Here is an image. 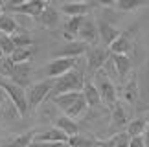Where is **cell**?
<instances>
[{"mask_svg":"<svg viewBox=\"0 0 149 147\" xmlns=\"http://www.w3.org/2000/svg\"><path fill=\"white\" fill-rule=\"evenodd\" d=\"M52 103H55L57 109L63 110V114L68 116V118H79L87 112V99L83 96V90L79 92H65V94H59V96H54L52 98Z\"/></svg>","mask_w":149,"mask_h":147,"instance_id":"obj_1","label":"cell"},{"mask_svg":"<svg viewBox=\"0 0 149 147\" xmlns=\"http://www.w3.org/2000/svg\"><path fill=\"white\" fill-rule=\"evenodd\" d=\"M85 74L77 68V66H74L72 70H68L66 74H63L61 77L55 79L54 83V88H52L50 96L54 98V96H59V94H65V92H79V90H83V85H85Z\"/></svg>","mask_w":149,"mask_h":147,"instance_id":"obj_2","label":"cell"},{"mask_svg":"<svg viewBox=\"0 0 149 147\" xmlns=\"http://www.w3.org/2000/svg\"><path fill=\"white\" fill-rule=\"evenodd\" d=\"M0 88L6 92V96L9 98L11 105L15 107V110L19 112V116L24 118L28 114V110H30V107H28V98H26V90L24 87H20V85H17L15 81H11L9 77H4L0 76Z\"/></svg>","mask_w":149,"mask_h":147,"instance_id":"obj_3","label":"cell"},{"mask_svg":"<svg viewBox=\"0 0 149 147\" xmlns=\"http://www.w3.org/2000/svg\"><path fill=\"white\" fill-rule=\"evenodd\" d=\"M94 76V85L98 87V92H100V98H101V103L107 107V109H111V107L118 101V90H116V85L112 83V79L109 77V74L105 72V66L100 68Z\"/></svg>","mask_w":149,"mask_h":147,"instance_id":"obj_4","label":"cell"},{"mask_svg":"<svg viewBox=\"0 0 149 147\" xmlns=\"http://www.w3.org/2000/svg\"><path fill=\"white\" fill-rule=\"evenodd\" d=\"M54 83H55V79H42V81H37V83H33L28 87L26 90V98H28V107H30L31 110H37L39 107L42 105V101L50 96L52 92V88H54Z\"/></svg>","mask_w":149,"mask_h":147,"instance_id":"obj_5","label":"cell"},{"mask_svg":"<svg viewBox=\"0 0 149 147\" xmlns=\"http://www.w3.org/2000/svg\"><path fill=\"white\" fill-rule=\"evenodd\" d=\"M85 57H87V70L92 76V74H96L100 68H103L107 64V61L111 59V52H109V48H101L94 44V46H88Z\"/></svg>","mask_w":149,"mask_h":147,"instance_id":"obj_6","label":"cell"},{"mask_svg":"<svg viewBox=\"0 0 149 147\" xmlns=\"http://www.w3.org/2000/svg\"><path fill=\"white\" fill-rule=\"evenodd\" d=\"M134 37H136V26H131L129 30L120 31V35L112 41V44L109 46L111 53H131L134 50Z\"/></svg>","mask_w":149,"mask_h":147,"instance_id":"obj_7","label":"cell"},{"mask_svg":"<svg viewBox=\"0 0 149 147\" xmlns=\"http://www.w3.org/2000/svg\"><path fill=\"white\" fill-rule=\"evenodd\" d=\"M77 59L79 57H55L52 63L46 64L44 68V74L50 79H57L61 77L63 74H66L68 70H72L74 66H77Z\"/></svg>","mask_w":149,"mask_h":147,"instance_id":"obj_8","label":"cell"},{"mask_svg":"<svg viewBox=\"0 0 149 147\" xmlns=\"http://www.w3.org/2000/svg\"><path fill=\"white\" fill-rule=\"evenodd\" d=\"M90 44L87 42H83V41H66L65 42V46H63L59 52L55 53V57H81V55L87 53V50H88Z\"/></svg>","mask_w":149,"mask_h":147,"instance_id":"obj_9","label":"cell"},{"mask_svg":"<svg viewBox=\"0 0 149 147\" xmlns=\"http://www.w3.org/2000/svg\"><path fill=\"white\" fill-rule=\"evenodd\" d=\"M48 6L46 0H28V2L17 6V8H11V11L15 13H20V15H26V17H31V19L37 20V17L42 13V9Z\"/></svg>","mask_w":149,"mask_h":147,"instance_id":"obj_10","label":"cell"},{"mask_svg":"<svg viewBox=\"0 0 149 147\" xmlns=\"http://www.w3.org/2000/svg\"><path fill=\"white\" fill-rule=\"evenodd\" d=\"M77 37H79V41H83V42L90 44V46H94L96 41H98V37H100L98 35V26H96V22L92 19H87V17H85L83 24H81V28H79Z\"/></svg>","mask_w":149,"mask_h":147,"instance_id":"obj_11","label":"cell"},{"mask_svg":"<svg viewBox=\"0 0 149 147\" xmlns=\"http://www.w3.org/2000/svg\"><path fill=\"white\" fill-rule=\"evenodd\" d=\"M111 59H112V64L116 68L118 77L125 81L127 79V74H131V68H133V61H131V55L127 53H111Z\"/></svg>","mask_w":149,"mask_h":147,"instance_id":"obj_12","label":"cell"},{"mask_svg":"<svg viewBox=\"0 0 149 147\" xmlns=\"http://www.w3.org/2000/svg\"><path fill=\"white\" fill-rule=\"evenodd\" d=\"M96 26H98V35H100V41L105 44V46L109 48L112 44V41L120 35V30L116 26H112L111 22H107V20H103L100 19L98 22H96Z\"/></svg>","mask_w":149,"mask_h":147,"instance_id":"obj_13","label":"cell"},{"mask_svg":"<svg viewBox=\"0 0 149 147\" xmlns=\"http://www.w3.org/2000/svg\"><path fill=\"white\" fill-rule=\"evenodd\" d=\"M85 20L83 15H76V17H66L65 20V30H63V39L65 41H74L79 33V28H81Z\"/></svg>","mask_w":149,"mask_h":147,"instance_id":"obj_14","label":"cell"},{"mask_svg":"<svg viewBox=\"0 0 149 147\" xmlns=\"http://www.w3.org/2000/svg\"><path fill=\"white\" fill-rule=\"evenodd\" d=\"M127 112H125V107L122 101H116L112 107H111V127L114 129H122V127H127Z\"/></svg>","mask_w":149,"mask_h":147,"instance_id":"obj_15","label":"cell"},{"mask_svg":"<svg viewBox=\"0 0 149 147\" xmlns=\"http://www.w3.org/2000/svg\"><path fill=\"white\" fill-rule=\"evenodd\" d=\"M30 76H31V64L30 63H19V64H15L13 74L9 76V79L15 81L17 85H20V87H26L30 83Z\"/></svg>","mask_w":149,"mask_h":147,"instance_id":"obj_16","label":"cell"},{"mask_svg":"<svg viewBox=\"0 0 149 147\" xmlns=\"http://www.w3.org/2000/svg\"><path fill=\"white\" fill-rule=\"evenodd\" d=\"M83 96L87 99V105L88 107H98L103 105L101 103V98H100V92H98V87L94 85L92 79H85V85H83Z\"/></svg>","mask_w":149,"mask_h":147,"instance_id":"obj_17","label":"cell"},{"mask_svg":"<svg viewBox=\"0 0 149 147\" xmlns=\"http://www.w3.org/2000/svg\"><path fill=\"white\" fill-rule=\"evenodd\" d=\"M138 94H140V90H138V79H136V76L133 74L131 79L123 85V90H122L123 101L127 105H133V103H136V99H138Z\"/></svg>","mask_w":149,"mask_h":147,"instance_id":"obj_18","label":"cell"},{"mask_svg":"<svg viewBox=\"0 0 149 147\" xmlns=\"http://www.w3.org/2000/svg\"><path fill=\"white\" fill-rule=\"evenodd\" d=\"M37 22L44 28H48V30H52V28L57 26V22H59V11H57L55 8H52V6L48 4L46 8L42 9V13L37 17Z\"/></svg>","mask_w":149,"mask_h":147,"instance_id":"obj_19","label":"cell"},{"mask_svg":"<svg viewBox=\"0 0 149 147\" xmlns=\"http://www.w3.org/2000/svg\"><path fill=\"white\" fill-rule=\"evenodd\" d=\"M55 127L57 129H61L63 132L66 134L68 138L70 136H74V134H77V132H81V129H79V123L74 120V118H68V116H59L55 120Z\"/></svg>","mask_w":149,"mask_h":147,"instance_id":"obj_20","label":"cell"},{"mask_svg":"<svg viewBox=\"0 0 149 147\" xmlns=\"http://www.w3.org/2000/svg\"><path fill=\"white\" fill-rule=\"evenodd\" d=\"M88 11H90L88 2H66L61 6V13H65L66 17H76V15L87 17Z\"/></svg>","mask_w":149,"mask_h":147,"instance_id":"obj_21","label":"cell"},{"mask_svg":"<svg viewBox=\"0 0 149 147\" xmlns=\"http://www.w3.org/2000/svg\"><path fill=\"white\" fill-rule=\"evenodd\" d=\"M66 144L70 147H100V140L90 136V134L77 132V134H74V136L68 138Z\"/></svg>","mask_w":149,"mask_h":147,"instance_id":"obj_22","label":"cell"},{"mask_svg":"<svg viewBox=\"0 0 149 147\" xmlns=\"http://www.w3.org/2000/svg\"><path fill=\"white\" fill-rule=\"evenodd\" d=\"M129 140L131 136L127 134V131H120L105 140H100V147H129Z\"/></svg>","mask_w":149,"mask_h":147,"instance_id":"obj_23","label":"cell"},{"mask_svg":"<svg viewBox=\"0 0 149 147\" xmlns=\"http://www.w3.org/2000/svg\"><path fill=\"white\" fill-rule=\"evenodd\" d=\"M33 140H41V142H61V144H66V142H68V136L61 131V129L52 127V129H48V131H44V132H41V134H35V138H33Z\"/></svg>","mask_w":149,"mask_h":147,"instance_id":"obj_24","label":"cell"},{"mask_svg":"<svg viewBox=\"0 0 149 147\" xmlns=\"http://www.w3.org/2000/svg\"><path fill=\"white\" fill-rule=\"evenodd\" d=\"M33 53H35V46H17L9 57H11V61H13L15 64L30 63L31 57H33Z\"/></svg>","mask_w":149,"mask_h":147,"instance_id":"obj_25","label":"cell"},{"mask_svg":"<svg viewBox=\"0 0 149 147\" xmlns=\"http://www.w3.org/2000/svg\"><path fill=\"white\" fill-rule=\"evenodd\" d=\"M33 138H35V131H26L19 136H15L13 140H9V142L2 144L0 147H28L33 142Z\"/></svg>","mask_w":149,"mask_h":147,"instance_id":"obj_26","label":"cell"},{"mask_svg":"<svg viewBox=\"0 0 149 147\" xmlns=\"http://www.w3.org/2000/svg\"><path fill=\"white\" fill-rule=\"evenodd\" d=\"M19 28H20L19 22L11 15H6V13L0 15V33H4V35H13Z\"/></svg>","mask_w":149,"mask_h":147,"instance_id":"obj_27","label":"cell"},{"mask_svg":"<svg viewBox=\"0 0 149 147\" xmlns=\"http://www.w3.org/2000/svg\"><path fill=\"white\" fill-rule=\"evenodd\" d=\"M146 129H147L146 118H134V120H131L127 123V129H125V131H127L129 136H142Z\"/></svg>","mask_w":149,"mask_h":147,"instance_id":"obj_28","label":"cell"},{"mask_svg":"<svg viewBox=\"0 0 149 147\" xmlns=\"http://www.w3.org/2000/svg\"><path fill=\"white\" fill-rule=\"evenodd\" d=\"M9 37H11V41L15 42V46H33V37L30 35V31L22 30V28H19V30Z\"/></svg>","mask_w":149,"mask_h":147,"instance_id":"obj_29","label":"cell"},{"mask_svg":"<svg viewBox=\"0 0 149 147\" xmlns=\"http://www.w3.org/2000/svg\"><path fill=\"white\" fill-rule=\"evenodd\" d=\"M147 0H116V8L120 11H134L140 6H146Z\"/></svg>","mask_w":149,"mask_h":147,"instance_id":"obj_30","label":"cell"},{"mask_svg":"<svg viewBox=\"0 0 149 147\" xmlns=\"http://www.w3.org/2000/svg\"><path fill=\"white\" fill-rule=\"evenodd\" d=\"M13 68H15V63L11 61V57L9 55H4V57L0 59V76L9 77L11 74H13Z\"/></svg>","mask_w":149,"mask_h":147,"instance_id":"obj_31","label":"cell"},{"mask_svg":"<svg viewBox=\"0 0 149 147\" xmlns=\"http://www.w3.org/2000/svg\"><path fill=\"white\" fill-rule=\"evenodd\" d=\"M15 48H17V46H15V42L11 41V37H9V35H4V33H0V50H2V53H4V55H11Z\"/></svg>","mask_w":149,"mask_h":147,"instance_id":"obj_32","label":"cell"},{"mask_svg":"<svg viewBox=\"0 0 149 147\" xmlns=\"http://www.w3.org/2000/svg\"><path fill=\"white\" fill-rule=\"evenodd\" d=\"M65 145L66 144H61V142H41V140H33L28 147H65Z\"/></svg>","mask_w":149,"mask_h":147,"instance_id":"obj_33","label":"cell"},{"mask_svg":"<svg viewBox=\"0 0 149 147\" xmlns=\"http://www.w3.org/2000/svg\"><path fill=\"white\" fill-rule=\"evenodd\" d=\"M129 147H146L144 145V134H142V136H131Z\"/></svg>","mask_w":149,"mask_h":147,"instance_id":"obj_34","label":"cell"},{"mask_svg":"<svg viewBox=\"0 0 149 147\" xmlns=\"http://www.w3.org/2000/svg\"><path fill=\"white\" fill-rule=\"evenodd\" d=\"M100 6H103V8H114L116 6V0H96Z\"/></svg>","mask_w":149,"mask_h":147,"instance_id":"obj_35","label":"cell"},{"mask_svg":"<svg viewBox=\"0 0 149 147\" xmlns=\"http://www.w3.org/2000/svg\"><path fill=\"white\" fill-rule=\"evenodd\" d=\"M24 2H28V0H8V8L11 9V8H17V6H20V4H24Z\"/></svg>","mask_w":149,"mask_h":147,"instance_id":"obj_36","label":"cell"},{"mask_svg":"<svg viewBox=\"0 0 149 147\" xmlns=\"http://www.w3.org/2000/svg\"><path fill=\"white\" fill-rule=\"evenodd\" d=\"M144 145L149 147V125H147V129L144 131Z\"/></svg>","mask_w":149,"mask_h":147,"instance_id":"obj_37","label":"cell"},{"mask_svg":"<svg viewBox=\"0 0 149 147\" xmlns=\"http://www.w3.org/2000/svg\"><path fill=\"white\" fill-rule=\"evenodd\" d=\"M144 118H146V121H147V125H149V110L146 112V116H144Z\"/></svg>","mask_w":149,"mask_h":147,"instance_id":"obj_38","label":"cell"},{"mask_svg":"<svg viewBox=\"0 0 149 147\" xmlns=\"http://www.w3.org/2000/svg\"><path fill=\"white\" fill-rule=\"evenodd\" d=\"M6 2H8V0H0V6H2V8H4V4H6Z\"/></svg>","mask_w":149,"mask_h":147,"instance_id":"obj_39","label":"cell"},{"mask_svg":"<svg viewBox=\"0 0 149 147\" xmlns=\"http://www.w3.org/2000/svg\"><path fill=\"white\" fill-rule=\"evenodd\" d=\"M4 13V8H2V6H0V15H2Z\"/></svg>","mask_w":149,"mask_h":147,"instance_id":"obj_40","label":"cell"},{"mask_svg":"<svg viewBox=\"0 0 149 147\" xmlns=\"http://www.w3.org/2000/svg\"><path fill=\"white\" fill-rule=\"evenodd\" d=\"M4 57V53H2V50H0V59H2Z\"/></svg>","mask_w":149,"mask_h":147,"instance_id":"obj_41","label":"cell"},{"mask_svg":"<svg viewBox=\"0 0 149 147\" xmlns=\"http://www.w3.org/2000/svg\"><path fill=\"white\" fill-rule=\"evenodd\" d=\"M0 109H2V99H0Z\"/></svg>","mask_w":149,"mask_h":147,"instance_id":"obj_42","label":"cell"},{"mask_svg":"<svg viewBox=\"0 0 149 147\" xmlns=\"http://www.w3.org/2000/svg\"><path fill=\"white\" fill-rule=\"evenodd\" d=\"M46 2H48V0H46Z\"/></svg>","mask_w":149,"mask_h":147,"instance_id":"obj_43","label":"cell"}]
</instances>
